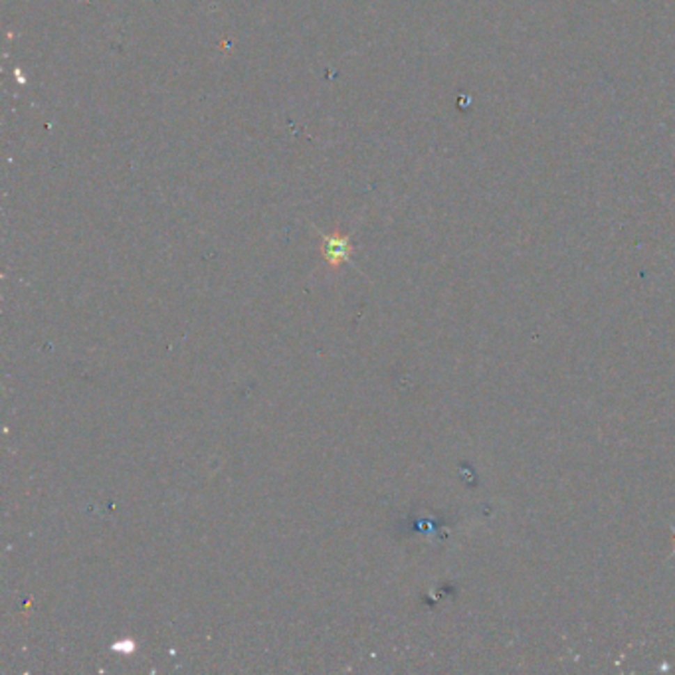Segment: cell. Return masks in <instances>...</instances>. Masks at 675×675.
<instances>
[{"mask_svg": "<svg viewBox=\"0 0 675 675\" xmlns=\"http://www.w3.org/2000/svg\"><path fill=\"white\" fill-rule=\"evenodd\" d=\"M672 531H674V537H675V527H672ZM674 554H675V549H674Z\"/></svg>", "mask_w": 675, "mask_h": 675, "instance_id": "obj_2", "label": "cell"}, {"mask_svg": "<svg viewBox=\"0 0 675 675\" xmlns=\"http://www.w3.org/2000/svg\"><path fill=\"white\" fill-rule=\"evenodd\" d=\"M323 258L329 265L337 267L350 256V242L347 236L341 234H329L323 236Z\"/></svg>", "mask_w": 675, "mask_h": 675, "instance_id": "obj_1", "label": "cell"}]
</instances>
